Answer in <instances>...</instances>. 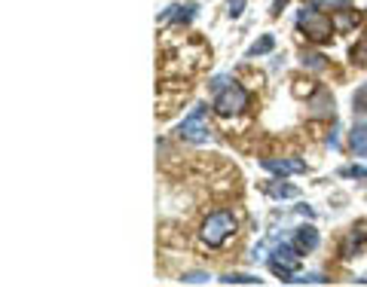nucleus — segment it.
Returning a JSON list of instances; mask_svg holds the SVG:
<instances>
[{"mask_svg":"<svg viewBox=\"0 0 367 287\" xmlns=\"http://www.w3.org/2000/svg\"><path fill=\"white\" fill-rule=\"evenodd\" d=\"M297 25H300V31H306V37L316 43L330 40V31H334V22L328 15H321L318 10H303L297 15Z\"/></svg>","mask_w":367,"mask_h":287,"instance_id":"4","label":"nucleus"},{"mask_svg":"<svg viewBox=\"0 0 367 287\" xmlns=\"http://www.w3.org/2000/svg\"><path fill=\"white\" fill-rule=\"evenodd\" d=\"M174 15H178V22H190V19H193V15H196V6H193V4L178 6V13H174Z\"/></svg>","mask_w":367,"mask_h":287,"instance_id":"20","label":"nucleus"},{"mask_svg":"<svg viewBox=\"0 0 367 287\" xmlns=\"http://www.w3.org/2000/svg\"><path fill=\"white\" fill-rule=\"evenodd\" d=\"M236 236V217L230 211H214L202 223V241L208 248H221L226 239Z\"/></svg>","mask_w":367,"mask_h":287,"instance_id":"1","label":"nucleus"},{"mask_svg":"<svg viewBox=\"0 0 367 287\" xmlns=\"http://www.w3.org/2000/svg\"><path fill=\"white\" fill-rule=\"evenodd\" d=\"M340 254L343 257H361L367 254V223H358L349 229V236L340 245Z\"/></svg>","mask_w":367,"mask_h":287,"instance_id":"6","label":"nucleus"},{"mask_svg":"<svg viewBox=\"0 0 367 287\" xmlns=\"http://www.w3.org/2000/svg\"><path fill=\"white\" fill-rule=\"evenodd\" d=\"M208 135H212V128H208V110H205V104H196L178 126V138L190 144H205Z\"/></svg>","mask_w":367,"mask_h":287,"instance_id":"2","label":"nucleus"},{"mask_svg":"<svg viewBox=\"0 0 367 287\" xmlns=\"http://www.w3.org/2000/svg\"><path fill=\"white\" fill-rule=\"evenodd\" d=\"M303 67H309V71H325V55H318V52H303Z\"/></svg>","mask_w":367,"mask_h":287,"instance_id":"13","label":"nucleus"},{"mask_svg":"<svg viewBox=\"0 0 367 287\" xmlns=\"http://www.w3.org/2000/svg\"><path fill=\"white\" fill-rule=\"evenodd\" d=\"M226 13H230L233 19H239L245 13V0H226Z\"/></svg>","mask_w":367,"mask_h":287,"instance_id":"19","label":"nucleus"},{"mask_svg":"<svg viewBox=\"0 0 367 287\" xmlns=\"http://www.w3.org/2000/svg\"><path fill=\"white\" fill-rule=\"evenodd\" d=\"M245 107H248V92H245L239 83L224 86V89L217 92V98H214V113L217 116H236V113H242Z\"/></svg>","mask_w":367,"mask_h":287,"instance_id":"3","label":"nucleus"},{"mask_svg":"<svg viewBox=\"0 0 367 287\" xmlns=\"http://www.w3.org/2000/svg\"><path fill=\"white\" fill-rule=\"evenodd\" d=\"M349 144H352V150L358 156H367V126H355L349 132Z\"/></svg>","mask_w":367,"mask_h":287,"instance_id":"9","label":"nucleus"},{"mask_svg":"<svg viewBox=\"0 0 367 287\" xmlns=\"http://www.w3.org/2000/svg\"><path fill=\"white\" fill-rule=\"evenodd\" d=\"M285 4H288V0H276V4H273V15L282 13V10H285Z\"/></svg>","mask_w":367,"mask_h":287,"instance_id":"22","label":"nucleus"},{"mask_svg":"<svg viewBox=\"0 0 367 287\" xmlns=\"http://www.w3.org/2000/svg\"><path fill=\"white\" fill-rule=\"evenodd\" d=\"M273 46H276L273 34H266V37H260V40L255 43V46L248 49V58H255V55H264V52H269V49H273Z\"/></svg>","mask_w":367,"mask_h":287,"instance_id":"10","label":"nucleus"},{"mask_svg":"<svg viewBox=\"0 0 367 287\" xmlns=\"http://www.w3.org/2000/svg\"><path fill=\"white\" fill-rule=\"evenodd\" d=\"M221 281H224V284H260V278H255V275H239V272H230V275H224Z\"/></svg>","mask_w":367,"mask_h":287,"instance_id":"15","label":"nucleus"},{"mask_svg":"<svg viewBox=\"0 0 367 287\" xmlns=\"http://www.w3.org/2000/svg\"><path fill=\"white\" fill-rule=\"evenodd\" d=\"M269 269H273L282 281H288V278L300 269V251H297L294 245H278L273 251V260H269Z\"/></svg>","mask_w":367,"mask_h":287,"instance_id":"5","label":"nucleus"},{"mask_svg":"<svg viewBox=\"0 0 367 287\" xmlns=\"http://www.w3.org/2000/svg\"><path fill=\"white\" fill-rule=\"evenodd\" d=\"M291 245L300 251V254H309V251L318 248V229L316 226H300V229L294 232V241Z\"/></svg>","mask_w":367,"mask_h":287,"instance_id":"7","label":"nucleus"},{"mask_svg":"<svg viewBox=\"0 0 367 287\" xmlns=\"http://www.w3.org/2000/svg\"><path fill=\"white\" fill-rule=\"evenodd\" d=\"M328 278L318 275V272H306V275H291L288 278V284H325Z\"/></svg>","mask_w":367,"mask_h":287,"instance_id":"11","label":"nucleus"},{"mask_svg":"<svg viewBox=\"0 0 367 287\" xmlns=\"http://www.w3.org/2000/svg\"><path fill=\"white\" fill-rule=\"evenodd\" d=\"M181 281L184 284H205L208 281V272H184Z\"/></svg>","mask_w":367,"mask_h":287,"instance_id":"18","label":"nucleus"},{"mask_svg":"<svg viewBox=\"0 0 367 287\" xmlns=\"http://www.w3.org/2000/svg\"><path fill=\"white\" fill-rule=\"evenodd\" d=\"M352 110H355V113H367V83L355 89V95H352Z\"/></svg>","mask_w":367,"mask_h":287,"instance_id":"14","label":"nucleus"},{"mask_svg":"<svg viewBox=\"0 0 367 287\" xmlns=\"http://www.w3.org/2000/svg\"><path fill=\"white\" fill-rule=\"evenodd\" d=\"M355 22H358V15H355V13H340V15H334V28H340V31L352 28Z\"/></svg>","mask_w":367,"mask_h":287,"instance_id":"16","label":"nucleus"},{"mask_svg":"<svg viewBox=\"0 0 367 287\" xmlns=\"http://www.w3.org/2000/svg\"><path fill=\"white\" fill-rule=\"evenodd\" d=\"M269 196H297V187H288V184H269L266 187Z\"/></svg>","mask_w":367,"mask_h":287,"instance_id":"17","label":"nucleus"},{"mask_svg":"<svg viewBox=\"0 0 367 287\" xmlns=\"http://www.w3.org/2000/svg\"><path fill=\"white\" fill-rule=\"evenodd\" d=\"M352 62H355V67H364L367 71V40H358L352 46Z\"/></svg>","mask_w":367,"mask_h":287,"instance_id":"12","label":"nucleus"},{"mask_svg":"<svg viewBox=\"0 0 367 287\" xmlns=\"http://www.w3.org/2000/svg\"><path fill=\"white\" fill-rule=\"evenodd\" d=\"M264 168L273 171V175H297V171H306V162H300V159H264Z\"/></svg>","mask_w":367,"mask_h":287,"instance_id":"8","label":"nucleus"},{"mask_svg":"<svg viewBox=\"0 0 367 287\" xmlns=\"http://www.w3.org/2000/svg\"><path fill=\"white\" fill-rule=\"evenodd\" d=\"M343 175H346V178H361V180H367V168H361V165H352V168H343Z\"/></svg>","mask_w":367,"mask_h":287,"instance_id":"21","label":"nucleus"}]
</instances>
